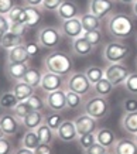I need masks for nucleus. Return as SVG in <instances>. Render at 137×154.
<instances>
[{
  "label": "nucleus",
  "instance_id": "1",
  "mask_svg": "<svg viewBox=\"0 0 137 154\" xmlns=\"http://www.w3.org/2000/svg\"><path fill=\"white\" fill-rule=\"evenodd\" d=\"M106 30L114 40H127L134 34L136 24L132 16L126 13H113L106 20Z\"/></svg>",
  "mask_w": 137,
  "mask_h": 154
},
{
  "label": "nucleus",
  "instance_id": "2",
  "mask_svg": "<svg viewBox=\"0 0 137 154\" xmlns=\"http://www.w3.org/2000/svg\"><path fill=\"white\" fill-rule=\"evenodd\" d=\"M44 66L50 72H54L61 76H68L72 74L74 61L71 55L64 51H52L44 58Z\"/></svg>",
  "mask_w": 137,
  "mask_h": 154
},
{
  "label": "nucleus",
  "instance_id": "3",
  "mask_svg": "<svg viewBox=\"0 0 137 154\" xmlns=\"http://www.w3.org/2000/svg\"><path fill=\"white\" fill-rule=\"evenodd\" d=\"M82 109H84V113L92 116L96 120H100L110 113V103L108 98H103L99 95H90L88 96V99H85Z\"/></svg>",
  "mask_w": 137,
  "mask_h": 154
},
{
  "label": "nucleus",
  "instance_id": "4",
  "mask_svg": "<svg viewBox=\"0 0 137 154\" xmlns=\"http://www.w3.org/2000/svg\"><path fill=\"white\" fill-rule=\"evenodd\" d=\"M65 89L76 92L85 98V96H90V94L93 92V85L90 84L85 72H72L71 75H68L65 81Z\"/></svg>",
  "mask_w": 137,
  "mask_h": 154
},
{
  "label": "nucleus",
  "instance_id": "5",
  "mask_svg": "<svg viewBox=\"0 0 137 154\" xmlns=\"http://www.w3.org/2000/svg\"><path fill=\"white\" fill-rule=\"evenodd\" d=\"M130 54V48L124 42L114 40V41L108 42L103 48V60L108 64H116V62H123Z\"/></svg>",
  "mask_w": 137,
  "mask_h": 154
},
{
  "label": "nucleus",
  "instance_id": "6",
  "mask_svg": "<svg viewBox=\"0 0 137 154\" xmlns=\"http://www.w3.org/2000/svg\"><path fill=\"white\" fill-rule=\"evenodd\" d=\"M62 38L61 30L54 26H44L38 30L37 33V41L40 42V45L43 48H48V50H54L59 45Z\"/></svg>",
  "mask_w": 137,
  "mask_h": 154
},
{
  "label": "nucleus",
  "instance_id": "7",
  "mask_svg": "<svg viewBox=\"0 0 137 154\" xmlns=\"http://www.w3.org/2000/svg\"><path fill=\"white\" fill-rule=\"evenodd\" d=\"M132 74L129 68L123 62H116V64H109L105 68V76L108 78L114 86L123 85L127 79V76Z\"/></svg>",
  "mask_w": 137,
  "mask_h": 154
},
{
  "label": "nucleus",
  "instance_id": "8",
  "mask_svg": "<svg viewBox=\"0 0 137 154\" xmlns=\"http://www.w3.org/2000/svg\"><path fill=\"white\" fill-rule=\"evenodd\" d=\"M45 105L51 112H64L66 107V89H58L54 92H47L45 95Z\"/></svg>",
  "mask_w": 137,
  "mask_h": 154
},
{
  "label": "nucleus",
  "instance_id": "9",
  "mask_svg": "<svg viewBox=\"0 0 137 154\" xmlns=\"http://www.w3.org/2000/svg\"><path fill=\"white\" fill-rule=\"evenodd\" d=\"M114 7H116V0H90L88 11L95 14L100 20H105L113 14Z\"/></svg>",
  "mask_w": 137,
  "mask_h": 154
},
{
  "label": "nucleus",
  "instance_id": "10",
  "mask_svg": "<svg viewBox=\"0 0 137 154\" xmlns=\"http://www.w3.org/2000/svg\"><path fill=\"white\" fill-rule=\"evenodd\" d=\"M41 91L44 92H54L58 89H64L65 88V79L61 75H57L54 72H44L43 74V79H41V85H40Z\"/></svg>",
  "mask_w": 137,
  "mask_h": 154
},
{
  "label": "nucleus",
  "instance_id": "11",
  "mask_svg": "<svg viewBox=\"0 0 137 154\" xmlns=\"http://www.w3.org/2000/svg\"><path fill=\"white\" fill-rule=\"evenodd\" d=\"M61 30L62 35L71 38V40H75V38L84 35V28H82V23H81L79 17H75V19L71 20H64L61 23Z\"/></svg>",
  "mask_w": 137,
  "mask_h": 154
},
{
  "label": "nucleus",
  "instance_id": "12",
  "mask_svg": "<svg viewBox=\"0 0 137 154\" xmlns=\"http://www.w3.org/2000/svg\"><path fill=\"white\" fill-rule=\"evenodd\" d=\"M21 126H23L21 122H20L13 113H3V115L0 116V127H2V130L5 131V134L7 136V137L16 136L19 133Z\"/></svg>",
  "mask_w": 137,
  "mask_h": 154
},
{
  "label": "nucleus",
  "instance_id": "13",
  "mask_svg": "<svg viewBox=\"0 0 137 154\" xmlns=\"http://www.w3.org/2000/svg\"><path fill=\"white\" fill-rule=\"evenodd\" d=\"M57 137L64 143H72L78 140V130H76L75 122L74 120H64L59 129L57 130Z\"/></svg>",
  "mask_w": 137,
  "mask_h": 154
},
{
  "label": "nucleus",
  "instance_id": "14",
  "mask_svg": "<svg viewBox=\"0 0 137 154\" xmlns=\"http://www.w3.org/2000/svg\"><path fill=\"white\" fill-rule=\"evenodd\" d=\"M74 122H75L76 130H78V134L79 136L95 133V131L98 130V120L93 119L92 116H89V115H86V113L79 115Z\"/></svg>",
  "mask_w": 137,
  "mask_h": 154
},
{
  "label": "nucleus",
  "instance_id": "15",
  "mask_svg": "<svg viewBox=\"0 0 137 154\" xmlns=\"http://www.w3.org/2000/svg\"><path fill=\"white\" fill-rule=\"evenodd\" d=\"M57 14H58V17L64 21V20H71V19H75V17H79L82 13H81V10H79V6L76 5L75 2H72V0H64V3L57 10Z\"/></svg>",
  "mask_w": 137,
  "mask_h": 154
},
{
  "label": "nucleus",
  "instance_id": "16",
  "mask_svg": "<svg viewBox=\"0 0 137 154\" xmlns=\"http://www.w3.org/2000/svg\"><path fill=\"white\" fill-rule=\"evenodd\" d=\"M29 68H30L29 62H26V64L7 62V64H6V68H5V72H6V76H7L10 81L17 82V81H23L24 75L29 71Z\"/></svg>",
  "mask_w": 137,
  "mask_h": 154
},
{
  "label": "nucleus",
  "instance_id": "17",
  "mask_svg": "<svg viewBox=\"0 0 137 154\" xmlns=\"http://www.w3.org/2000/svg\"><path fill=\"white\" fill-rule=\"evenodd\" d=\"M44 13L41 7H33V6H26V23L24 26L29 28L38 27L43 21Z\"/></svg>",
  "mask_w": 137,
  "mask_h": 154
},
{
  "label": "nucleus",
  "instance_id": "18",
  "mask_svg": "<svg viewBox=\"0 0 137 154\" xmlns=\"http://www.w3.org/2000/svg\"><path fill=\"white\" fill-rule=\"evenodd\" d=\"M71 48H72V52H74L76 57H88V55H90L95 50V47L84 35L72 40Z\"/></svg>",
  "mask_w": 137,
  "mask_h": 154
},
{
  "label": "nucleus",
  "instance_id": "19",
  "mask_svg": "<svg viewBox=\"0 0 137 154\" xmlns=\"http://www.w3.org/2000/svg\"><path fill=\"white\" fill-rule=\"evenodd\" d=\"M95 134H96V141L100 143V144L106 147L108 150H112L116 144V134H114L113 130H110L109 127H100L98 130L95 131Z\"/></svg>",
  "mask_w": 137,
  "mask_h": 154
},
{
  "label": "nucleus",
  "instance_id": "20",
  "mask_svg": "<svg viewBox=\"0 0 137 154\" xmlns=\"http://www.w3.org/2000/svg\"><path fill=\"white\" fill-rule=\"evenodd\" d=\"M13 94L16 95V98L19 99V102H26L30 96H33L35 94V88H33L31 85H29L24 81H17L13 85Z\"/></svg>",
  "mask_w": 137,
  "mask_h": 154
},
{
  "label": "nucleus",
  "instance_id": "21",
  "mask_svg": "<svg viewBox=\"0 0 137 154\" xmlns=\"http://www.w3.org/2000/svg\"><path fill=\"white\" fill-rule=\"evenodd\" d=\"M30 58L31 57L29 55L24 44L9 50V54H7V62H13V64H26L30 61Z\"/></svg>",
  "mask_w": 137,
  "mask_h": 154
},
{
  "label": "nucleus",
  "instance_id": "22",
  "mask_svg": "<svg viewBox=\"0 0 137 154\" xmlns=\"http://www.w3.org/2000/svg\"><path fill=\"white\" fill-rule=\"evenodd\" d=\"M112 150L113 154H137V143L134 139H119Z\"/></svg>",
  "mask_w": 137,
  "mask_h": 154
},
{
  "label": "nucleus",
  "instance_id": "23",
  "mask_svg": "<svg viewBox=\"0 0 137 154\" xmlns=\"http://www.w3.org/2000/svg\"><path fill=\"white\" fill-rule=\"evenodd\" d=\"M44 120H45V116H44L43 112L33 110V112L29 113V115L21 120V125H23V127H26L27 130H35L38 126L43 125Z\"/></svg>",
  "mask_w": 137,
  "mask_h": 154
},
{
  "label": "nucleus",
  "instance_id": "24",
  "mask_svg": "<svg viewBox=\"0 0 137 154\" xmlns=\"http://www.w3.org/2000/svg\"><path fill=\"white\" fill-rule=\"evenodd\" d=\"M81 23H82V28L84 31H90V30H100L102 27V21L99 17H96L95 14H92L90 11H86V13H82L79 16Z\"/></svg>",
  "mask_w": 137,
  "mask_h": 154
},
{
  "label": "nucleus",
  "instance_id": "25",
  "mask_svg": "<svg viewBox=\"0 0 137 154\" xmlns=\"http://www.w3.org/2000/svg\"><path fill=\"white\" fill-rule=\"evenodd\" d=\"M21 44H24L23 35L16 34V33H13V31H9V33H6L5 35H2V42H0V47L9 51V50L17 47V45H21Z\"/></svg>",
  "mask_w": 137,
  "mask_h": 154
},
{
  "label": "nucleus",
  "instance_id": "26",
  "mask_svg": "<svg viewBox=\"0 0 137 154\" xmlns=\"http://www.w3.org/2000/svg\"><path fill=\"white\" fill-rule=\"evenodd\" d=\"M123 130L130 133V134H136L137 133V112H130V113H124L120 120Z\"/></svg>",
  "mask_w": 137,
  "mask_h": 154
},
{
  "label": "nucleus",
  "instance_id": "27",
  "mask_svg": "<svg viewBox=\"0 0 137 154\" xmlns=\"http://www.w3.org/2000/svg\"><path fill=\"white\" fill-rule=\"evenodd\" d=\"M113 89H114V85L105 76L99 82H96V84L93 85V94L99 95V96H103V98H108V96L112 95Z\"/></svg>",
  "mask_w": 137,
  "mask_h": 154
},
{
  "label": "nucleus",
  "instance_id": "28",
  "mask_svg": "<svg viewBox=\"0 0 137 154\" xmlns=\"http://www.w3.org/2000/svg\"><path fill=\"white\" fill-rule=\"evenodd\" d=\"M35 133L40 137L41 143H47V144H52L54 140H55V137H57V133L52 130L48 125H45V123H43L41 126H38L35 129Z\"/></svg>",
  "mask_w": 137,
  "mask_h": 154
},
{
  "label": "nucleus",
  "instance_id": "29",
  "mask_svg": "<svg viewBox=\"0 0 137 154\" xmlns=\"http://www.w3.org/2000/svg\"><path fill=\"white\" fill-rule=\"evenodd\" d=\"M20 144H21V147H26V149L35 150L38 146L41 144V140L37 136L35 130H27L21 137V143Z\"/></svg>",
  "mask_w": 137,
  "mask_h": 154
},
{
  "label": "nucleus",
  "instance_id": "30",
  "mask_svg": "<svg viewBox=\"0 0 137 154\" xmlns=\"http://www.w3.org/2000/svg\"><path fill=\"white\" fill-rule=\"evenodd\" d=\"M84 103H85L84 96H81L79 94L66 89V107L68 109H71V110L81 109V107H84Z\"/></svg>",
  "mask_w": 137,
  "mask_h": 154
},
{
  "label": "nucleus",
  "instance_id": "31",
  "mask_svg": "<svg viewBox=\"0 0 137 154\" xmlns=\"http://www.w3.org/2000/svg\"><path fill=\"white\" fill-rule=\"evenodd\" d=\"M11 24H24L26 23V7L16 5L7 14Z\"/></svg>",
  "mask_w": 137,
  "mask_h": 154
},
{
  "label": "nucleus",
  "instance_id": "32",
  "mask_svg": "<svg viewBox=\"0 0 137 154\" xmlns=\"http://www.w3.org/2000/svg\"><path fill=\"white\" fill-rule=\"evenodd\" d=\"M84 72H85V75L88 76V79L90 81L92 85H95L96 82H99L102 78H105V68L98 65H89Z\"/></svg>",
  "mask_w": 137,
  "mask_h": 154
},
{
  "label": "nucleus",
  "instance_id": "33",
  "mask_svg": "<svg viewBox=\"0 0 137 154\" xmlns=\"http://www.w3.org/2000/svg\"><path fill=\"white\" fill-rule=\"evenodd\" d=\"M41 79H43V74L38 69H34V68H29V71L26 72V75H24V78H23L24 82H27V84L31 85L35 89L40 88Z\"/></svg>",
  "mask_w": 137,
  "mask_h": 154
},
{
  "label": "nucleus",
  "instance_id": "34",
  "mask_svg": "<svg viewBox=\"0 0 137 154\" xmlns=\"http://www.w3.org/2000/svg\"><path fill=\"white\" fill-rule=\"evenodd\" d=\"M19 103V99L16 98V95L13 94V91L10 92H5L0 96V107L5 110H13Z\"/></svg>",
  "mask_w": 137,
  "mask_h": 154
},
{
  "label": "nucleus",
  "instance_id": "35",
  "mask_svg": "<svg viewBox=\"0 0 137 154\" xmlns=\"http://www.w3.org/2000/svg\"><path fill=\"white\" fill-rule=\"evenodd\" d=\"M84 37L93 45V47H99L103 42V33L100 30H90V31H84Z\"/></svg>",
  "mask_w": 137,
  "mask_h": 154
},
{
  "label": "nucleus",
  "instance_id": "36",
  "mask_svg": "<svg viewBox=\"0 0 137 154\" xmlns=\"http://www.w3.org/2000/svg\"><path fill=\"white\" fill-rule=\"evenodd\" d=\"M26 102L29 103V106L33 109V110H37V112H43L44 109L47 107V105H45V100H44L40 95L34 94L33 96H30Z\"/></svg>",
  "mask_w": 137,
  "mask_h": 154
},
{
  "label": "nucleus",
  "instance_id": "37",
  "mask_svg": "<svg viewBox=\"0 0 137 154\" xmlns=\"http://www.w3.org/2000/svg\"><path fill=\"white\" fill-rule=\"evenodd\" d=\"M11 112H13V115H14V116L17 117L20 122H21L24 117L29 115V113L33 112V109L29 106V103H27V102H19V103H17V106H16Z\"/></svg>",
  "mask_w": 137,
  "mask_h": 154
},
{
  "label": "nucleus",
  "instance_id": "38",
  "mask_svg": "<svg viewBox=\"0 0 137 154\" xmlns=\"http://www.w3.org/2000/svg\"><path fill=\"white\" fill-rule=\"evenodd\" d=\"M62 122H64V120H62V117H61V115H59V112H52L51 115L45 116L44 123H45V125H48L52 130L57 133V130L59 129V126H61Z\"/></svg>",
  "mask_w": 137,
  "mask_h": 154
},
{
  "label": "nucleus",
  "instance_id": "39",
  "mask_svg": "<svg viewBox=\"0 0 137 154\" xmlns=\"http://www.w3.org/2000/svg\"><path fill=\"white\" fill-rule=\"evenodd\" d=\"M123 86H124V89L127 91L129 94L137 95V72H132L129 75L126 82L123 84Z\"/></svg>",
  "mask_w": 137,
  "mask_h": 154
},
{
  "label": "nucleus",
  "instance_id": "40",
  "mask_svg": "<svg viewBox=\"0 0 137 154\" xmlns=\"http://www.w3.org/2000/svg\"><path fill=\"white\" fill-rule=\"evenodd\" d=\"M76 141H78V144H79V147H81L82 150L89 149L90 146L96 143V134H95V133H89V134L79 136Z\"/></svg>",
  "mask_w": 137,
  "mask_h": 154
},
{
  "label": "nucleus",
  "instance_id": "41",
  "mask_svg": "<svg viewBox=\"0 0 137 154\" xmlns=\"http://www.w3.org/2000/svg\"><path fill=\"white\" fill-rule=\"evenodd\" d=\"M122 109L124 110V113H130V112H137V98H126L122 102Z\"/></svg>",
  "mask_w": 137,
  "mask_h": 154
},
{
  "label": "nucleus",
  "instance_id": "42",
  "mask_svg": "<svg viewBox=\"0 0 137 154\" xmlns=\"http://www.w3.org/2000/svg\"><path fill=\"white\" fill-rule=\"evenodd\" d=\"M24 47H26V50H27V52H29V55L33 58V57L38 55L40 54V50H41V45H40V42L38 41H27L24 42Z\"/></svg>",
  "mask_w": 137,
  "mask_h": 154
},
{
  "label": "nucleus",
  "instance_id": "43",
  "mask_svg": "<svg viewBox=\"0 0 137 154\" xmlns=\"http://www.w3.org/2000/svg\"><path fill=\"white\" fill-rule=\"evenodd\" d=\"M62 3H64V0H44L41 9L45 11H57Z\"/></svg>",
  "mask_w": 137,
  "mask_h": 154
},
{
  "label": "nucleus",
  "instance_id": "44",
  "mask_svg": "<svg viewBox=\"0 0 137 154\" xmlns=\"http://www.w3.org/2000/svg\"><path fill=\"white\" fill-rule=\"evenodd\" d=\"M13 151H14L13 144H11V141L9 140L7 136L0 139V154H13Z\"/></svg>",
  "mask_w": 137,
  "mask_h": 154
},
{
  "label": "nucleus",
  "instance_id": "45",
  "mask_svg": "<svg viewBox=\"0 0 137 154\" xmlns=\"http://www.w3.org/2000/svg\"><path fill=\"white\" fill-rule=\"evenodd\" d=\"M84 151V154H103L108 151V149L106 147H103V146L100 144V143H95V144H92L89 147V149H85V150H82Z\"/></svg>",
  "mask_w": 137,
  "mask_h": 154
},
{
  "label": "nucleus",
  "instance_id": "46",
  "mask_svg": "<svg viewBox=\"0 0 137 154\" xmlns=\"http://www.w3.org/2000/svg\"><path fill=\"white\" fill-rule=\"evenodd\" d=\"M11 28V23H10L9 17L6 14H0V34L5 35L6 33H9Z\"/></svg>",
  "mask_w": 137,
  "mask_h": 154
},
{
  "label": "nucleus",
  "instance_id": "47",
  "mask_svg": "<svg viewBox=\"0 0 137 154\" xmlns=\"http://www.w3.org/2000/svg\"><path fill=\"white\" fill-rule=\"evenodd\" d=\"M14 0H0V14H7L14 7Z\"/></svg>",
  "mask_w": 137,
  "mask_h": 154
},
{
  "label": "nucleus",
  "instance_id": "48",
  "mask_svg": "<svg viewBox=\"0 0 137 154\" xmlns=\"http://www.w3.org/2000/svg\"><path fill=\"white\" fill-rule=\"evenodd\" d=\"M34 154H54L51 149V144H47V143H41L37 149L34 150Z\"/></svg>",
  "mask_w": 137,
  "mask_h": 154
},
{
  "label": "nucleus",
  "instance_id": "49",
  "mask_svg": "<svg viewBox=\"0 0 137 154\" xmlns=\"http://www.w3.org/2000/svg\"><path fill=\"white\" fill-rule=\"evenodd\" d=\"M13 154H34V150L26 149V147H19V149H14Z\"/></svg>",
  "mask_w": 137,
  "mask_h": 154
},
{
  "label": "nucleus",
  "instance_id": "50",
  "mask_svg": "<svg viewBox=\"0 0 137 154\" xmlns=\"http://www.w3.org/2000/svg\"><path fill=\"white\" fill-rule=\"evenodd\" d=\"M26 6H33V7H41L44 0H24Z\"/></svg>",
  "mask_w": 137,
  "mask_h": 154
},
{
  "label": "nucleus",
  "instance_id": "51",
  "mask_svg": "<svg viewBox=\"0 0 137 154\" xmlns=\"http://www.w3.org/2000/svg\"><path fill=\"white\" fill-rule=\"evenodd\" d=\"M132 9H133V13H134V16L137 17V0L132 5Z\"/></svg>",
  "mask_w": 137,
  "mask_h": 154
},
{
  "label": "nucleus",
  "instance_id": "52",
  "mask_svg": "<svg viewBox=\"0 0 137 154\" xmlns=\"http://www.w3.org/2000/svg\"><path fill=\"white\" fill-rule=\"evenodd\" d=\"M116 2H122V3H126V5H133L136 0H116Z\"/></svg>",
  "mask_w": 137,
  "mask_h": 154
},
{
  "label": "nucleus",
  "instance_id": "53",
  "mask_svg": "<svg viewBox=\"0 0 137 154\" xmlns=\"http://www.w3.org/2000/svg\"><path fill=\"white\" fill-rule=\"evenodd\" d=\"M3 137H6V134H5V131L2 130V127H0V139H3Z\"/></svg>",
  "mask_w": 137,
  "mask_h": 154
},
{
  "label": "nucleus",
  "instance_id": "54",
  "mask_svg": "<svg viewBox=\"0 0 137 154\" xmlns=\"http://www.w3.org/2000/svg\"><path fill=\"white\" fill-rule=\"evenodd\" d=\"M134 141H136V143H137V133H136V134H134Z\"/></svg>",
  "mask_w": 137,
  "mask_h": 154
},
{
  "label": "nucleus",
  "instance_id": "55",
  "mask_svg": "<svg viewBox=\"0 0 137 154\" xmlns=\"http://www.w3.org/2000/svg\"><path fill=\"white\" fill-rule=\"evenodd\" d=\"M103 154H113V153H110V151L108 150V151H106V153H103Z\"/></svg>",
  "mask_w": 137,
  "mask_h": 154
},
{
  "label": "nucleus",
  "instance_id": "56",
  "mask_svg": "<svg viewBox=\"0 0 137 154\" xmlns=\"http://www.w3.org/2000/svg\"><path fill=\"white\" fill-rule=\"evenodd\" d=\"M0 42H2V34H0Z\"/></svg>",
  "mask_w": 137,
  "mask_h": 154
},
{
  "label": "nucleus",
  "instance_id": "57",
  "mask_svg": "<svg viewBox=\"0 0 137 154\" xmlns=\"http://www.w3.org/2000/svg\"><path fill=\"white\" fill-rule=\"evenodd\" d=\"M136 65H137V61H136Z\"/></svg>",
  "mask_w": 137,
  "mask_h": 154
}]
</instances>
